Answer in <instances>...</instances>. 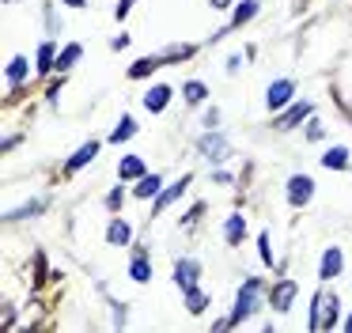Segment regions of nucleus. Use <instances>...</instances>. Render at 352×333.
<instances>
[{
	"instance_id": "obj_1",
	"label": "nucleus",
	"mask_w": 352,
	"mask_h": 333,
	"mask_svg": "<svg viewBox=\"0 0 352 333\" xmlns=\"http://www.w3.org/2000/svg\"><path fill=\"white\" fill-rule=\"evenodd\" d=\"M258 307H261V280H258V277H250V280H246L243 288H239L235 310H231V318H228V322H231V325H239V322H243L246 314H254V310H258Z\"/></svg>"
},
{
	"instance_id": "obj_2",
	"label": "nucleus",
	"mask_w": 352,
	"mask_h": 333,
	"mask_svg": "<svg viewBox=\"0 0 352 333\" xmlns=\"http://www.w3.org/2000/svg\"><path fill=\"white\" fill-rule=\"evenodd\" d=\"M197 148L205 151V159H208V163H223V159H228V140H223V136L216 133V129H212V133H205V136H201V140H197Z\"/></svg>"
},
{
	"instance_id": "obj_3",
	"label": "nucleus",
	"mask_w": 352,
	"mask_h": 333,
	"mask_svg": "<svg viewBox=\"0 0 352 333\" xmlns=\"http://www.w3.org/2000/svg\"><path fill=\"white\" fill-rule=\"evenodd\" d=\"M197 277H201V261H193V257H182V261L175 265V284L182 288V292L197 288Z\"/></svg>"
},
{
	"instance_id": "obj_4",
	"label": "nucleus",
	"mask_w": 352,
	"mask_h": 333,
	"mask_svg": "<svg viewBox=\"0 0 352 333\" xmlns=\"http://www.w3.org/2000/svg\"><path fill=\"white\" fill-rule=\"evenodd\" d=\"M311 197H314V182L307 178V174H292L288 178V201L299 208V204H307Z\"/></svg>"
},
{
	"instance_id": "obj_5",
	"label": "nucleus",
	"mask_w": 352,
	"mask_h": 333,
	"mask_svg": "<svg viewBox=\"0 0 352 333\" xmlns=\"http://www.w3.org/2000/svg\"><path fill=\"white\" fill-rule=\"evenodd\" d=\"M341 269H344V254H341V246H329L326 254H322L318 277H322V280H333V277H341Z\"/></svg>"
},
{
	"instance_id": "obj_6",
	"label": "nucleus",
	"mask_w": 352,
	"mask_h": 333,
	"mask_svg": "<svg viewBox=\"0 0 352 333\" xmlns=\"http://www.w3.org/2000/svg\"><path fill=\"white\" fill-rule=\"evenodd\" d=\"M292 91H296V83H292V80H276V83H269L265 103L273 106V110H280L284 103H292Z\"/></svg>"
},
{
	"instance_id": "obj_7",
	"label": "nucleus",
	"mask_w": 352,
	"mask_h": 333,
	"mask_svg": "<svg viewBox=\"0 0 352 333\" xmlns=\"http://www.w3.org/2000/svg\"><path fill=\"white\" fill-rule=\"evenodd\" d=\"M303 118H311V103H296V106H288V110L276 118V129H296Z\"/></svg>"
},
{
	"instance_id": "obj_8",
	"label": "nucleus",
	"mask_w": 352,
	"mask_h": 333,
	"mask_svg": "<svg viewBox=\"0 0 352 333\" xmlns=\"http://www.w3.org/2000/svg\"><path fill=\"white\" fill-rule=\"evenodd\" d=\"M95 155H99V140H87L84 148H80L76 155H72L69 163H65V171H69V174H72V171H80V166H87V163H91Z\"/></svg>"
},
{
	"instance_id": "obj_9",
	"label": "nucleus",
	"mask_w": 352,
	"mask_h": 333,
	"mask_svg": "<svg viewBox=\"0 0 352 333\" xmlns=\"http://www.w3.org/2000/svg\"><path fill=\"white\" fill-rule=\"evenodd\" d=\"M186 186H190V178H182V182H175V186H167V189H163V193L155 197V216H160V212L167 208V204H175L178 197L186 193Z\"/></svg>"
},
{
	"instance_id": "obj_10",
	"label": "nucleus",
	"mask_w": 352,
	"mask_h": 333,
	"mask_svg": "<svg viewBox=\"0 0 352 333\" xmlns=\"http://www.w3.org/2000/svg\"><path fill=\"white\" fill-rule=\"evenodd\" d=\"M167 103H170V87H167V83H160V87H152V91L144 95V106H148L152 114L167 110Z\"/></svg>"
},
{
	"instance_id": "obj_11",
	"label": "nucleus",
	"mask_w": 352,
	"mask_h": 333,
	"mask_svg": "<svg viewBox=\"0 0 352 333\" xmlns=\"http://www.w3.org/2000/svg\"><path fill=\"white\" fill-rule=\"evenodd\" d=\"M292 299H296V284H292V280H284V284H276L273 288V310H288L292 307Z\"/></svg>"
},
{
	"instance_id": "obj_12",
	"label": "nucleus",
	"mask_w": 352,
	"mask_h": 333,
	"mask_svg": "<svg viewBox=\"0 0 352 333\" xmlns=\"http://www.w3.org/2000/svg\"><path fill=\"white\" fill-rule=\"evenodd\" d=\"M129 277L137 280V284H144V280L152 277V265H148V257H144V246H137V254H133V265H129Z\"/></svg>"
},
{
	"instance_id": "obj_13",
	"label": "nucleus",
	"mask_w": 352,
	"mask_h": 333,
	"mask_svg": "<svg viewBox=\"0 0 352 333\" xmlns=\"http://www.w3.org/2000/svg\"><path fill=\"white\" fill-rule=\"evenodd\" d=\"M129 239H133V227L125 224V219H114V224L107 227V242H110V246H125Z\"/></svg>"
},
{
	"instance_id": "obj_14",
	"label": "nucleus",
	"mask_w": 352,
	"mask_h": 333,
	"mask_svg": "<svg viewBox=\"0 0 352 333\" xmlns=\"http://www.w3.org/2000/svg\"><path fill=\"white\" fill-rule=\"evenodd\" d=\"M160 65H167V61H163V53H160V57H140L137 65H129V76H133V80H140V76L155 72Z\"/></svg>"
},
{
	"instance_id": "obj_15",
	"label": "nucleus",
	"mask_w": 352,
	"mask_h": 333,
	"mask_svg": "<svg viewBox=\"0 0 352 333\" xmlns=\"http://www.w3.org/2000/svg\"><path fill=\"white\" fill-rule=\"evenodd\" d=\"M337 307H341V299L322 295V330H333V325H337Z\"/></svg>"
},
{
	"instance_id": "obj_16",
	"label": "nucleus",
	"mask_w": 352,
	"mask_h": 333,
	"mask_svg": "<svg viewBox=\"0 0 352 333\" xmlns=\"http://www.w3.org/2000/svg\"><path fill=\"white\" fill-rule=\"evenodd\" d=\"M322 166H329V171H344V166H349V148H329L326 155H322Z\"/></svg>"
},
{
	"instance_id": "obj_17",
	"label": "nucleus",
	"mask_w": 352,
	"mask_h": 333,
	"mask_svg": "<svg viewBox=\"0 0 352 333\" xmlns=\"http://www.w3.org/2000/svg\"><path fill=\"white\" fill-rule=\"evenodd\" d=\"M118 174H122V178H144V163H140L137 155H125L122 163H118Z\"/></svg>"
},
{
	"instance_id": "obj_18",
	"label": "nucleus",
	"mask_w": 352,
	"mask_h": 333,
	"mask_svg": "<svg viewBox=\"0 0 352 333\" xmlns=\"http://www.w3.org/2000/svg\"><path fill=\"white\" fill-rule=\"evenodd\" d=\"M160 186H163L160 174H144V178H140V186H137V197H160Z\"/></svg>"
},
{
	"instance_id": "obj_19",
	"label": "nucleus",
	"mask_w": 352,
	"mask_h": 333,
	"mask_svg": "<svg viewBox=\"0 0 352 333\" xmlns=\"http://www.w3.org/2000/svg\"><path fill=\"white\" fill-rule=\"evenodd\" d=\"M186 307H190V314H201V310L208 307V295L201 292V288H190V292H186Z\"/></svg>"
},
{
	"instance_id": "obj_20",
	"label": "nucleus",
	"mask_w": 352,
	"mask_h": 333,
	"mask_svg": "<svg viewBox=\"0 0 352 333\" xmlns=\"http://www.w3.org/2000/svg\"><path fill=\"white\" fill-rule=\"evenodd\" d=\"M80 53H84V50H80V45L72 42L69 50H61V53H57V68H61V72H69V68H72V65H76V61H80Z\"/></svg>"
},
{
	"instance_id": "obj_21",
	"label": "nucleus",
	"mask_w": 352,
	"mask_h": 333,
	"mask_svg": "<svg viewBox=\"0 0 352 333\" xmlns=\"http://www.w3.org/2000/svg\"><path fill=\"white\" fill-rule=\"evenodd\" d=\"M254 15H258V0H243L239 12H235V19H231V27H243V23L254 19Z\"/></svg>"
},
{
	"instance_id": "obj_22",
	"label": "nucleus",
	"mask_w": 352,
	"mask_h": 333,
	"mask_svg": "<svg viewBox=\"0 0 352 333\" xmlns=\"http://www.w3.org/2000/svg\"><path fill=\"white\" fill-rule=\"evenodd\" d=\"M129 136H137V121H133V118H122V121H118V129H114V136H110V140H114V144H122V140H129Z\"/></svg>"
},
{
	"instance_id": "obj_23",
	"label": "nucleus",
	"mask_w": 352,
	"mask_h": 333,
	"mask_svg": "<svg viewBox=\"0 0 352 333\" xmlns=\"http://www.w3.org/2000/svg\"><path fill=\"white\" fill-rule=\"evenodd\" d=\"M54 61H57L54 45H50V42H42V45H38V72H50V68H57Z\"/></svg>"
},
{
	"instance_id": "obj_24",
	"label": "nucleus",
	"mask_w": 352,
	"mask_h": 333,
	"mask_svg": "<svg viewBox=\"0 0 352 333\" xmlns=\"http://www.w3.org/2000/svg\"><path fill=\"white\" fill-rule=\"evenodd\" d=\"M223 231H228V242H231V246H235V242L243 239V231H246V219H243V216H231Z\"/></svg>"
},
{
	"instance_id": "obj_25",
	"label": "nucleus",
	"mask_w": 352,
	"mask_h": 333,
	"mask_svg": "<svg viewBox=\"0 0 352 333\" xmlns=\"http://www.w3.org/2000/svg\"><path fill=\"white\" fill-rule=\"evenodd\" d=\"M42 208H46V201H27L23 208H12L8 219H27V216H34V212H42Z\"/></svg>"
},
{
	"instance_id": "obj_26",
	"label": "nucleus",
	"mask_w": 352,
	"mask_h": 333,
	"mask_svg": "<svg viewBox=\"0 0 352 333\" xmlns=\"http://www.w3.org/2000/svg\"><path fill=\"white\" fill-rule=\"evenodd\" d=\"M205 95H208V91H205V83H197V80H193V83H186V103H190V106L205 103Z\"/></svg>"
},
{
	"instance_id": "obj_27",
	"label": "nucleus",
	"mask_w": 352,
	"mask_h": 333,
	"mask_svg": "<svg viewBox=\"0 0 352 333\" xmlns=\"http://www.w3.org/2000/svg\"><path fill=\"white\" fill-rule=\"evenodd\" d=\"M23 76H27V61L16 57V61L8 65V80H12V83H23Z\"/></svg>"
},
{
	"instance_id": "obj_28",
	"label": "nucleus",
	"mask_w": 352,
	"mask_h": 333,
	"mask_svg": "<svg viewBox=\"0 0 352 333\" xmlns=\"http://www.w3.org/2000/svg\"><path fill=\"white\" fill-rule=\"evenodd\" d=\"M258 250H261V261L273 265V250H269V235H258Z\"/></svg>"
},
{
	"instance_id": "obj_29",
	"label": "nucleus",
	"mask_w": 352,
	"mask_h": 333,
	"mask_svg": "<svg viewBox=\"0 0 352 333\" xmlns=\"http://www.w3.org/2000/svg\"><path fill=\"white\" fill-rule=\"evenodd\" d=\"M216 121H220V110H216V106H208V114H205V125H208V129H216Z\"/></svg>"
},
{
	"instance_id": "obj_30",
	"label": "nucleus",
	"mask_w": 352,
	"mask_h": 333,
	"mask_svg": "<svg viewBox=\"0 0 352 333\" xmlns=\"http://www.w3.org/2000/svg\"><path fill=\"white\" fill-rule=\"evenodd\" d=\"M107 204H110V208H118V204H122V189H114V193L107 197Z\"/></svg>"
},
{
	"instance_id": "obj_31",
	"label": "nucleus",
	"mask_w": 352,
	"mask_h": 333,
	"mask_svg": "<svg viewBox=\"0 0 352 333\" xmlns=\"http://www.w3.org/2000/svg\"><path fill=\"white\" fill-rule=\"evenodd\" d=\"M129 8H133V0H122V4H118V19H125V15H129Z\"/></svg>"
},
{
	"instance_id": "obj_32",
	"label": "nucleus",
	"mask_w": 352,
	"mask_h": 333,
	"mask_svg": "<svg viewBox=\"0 0 352 333\" xmlns=\"http://www.w3.org/2000/svg\"><path fill=\"white\" fill-rule=\"evenodd\" d=\"M307 136H311V140H322V125H307Z\"/></svg>"
},
{
	"instance_id": "obj_33",
	"label": "nucleus",
	"mask_w": 352,
	"mask_h": 333,
	"mask_svg": "<svg viewBox=\"0 0 352 333\" xmlns=\"http://www.w3.org/2000/svg\"><path fill=\"white\" fill-rule=\"evenodd\" d=\"M65 4H69V8H84L87 0H65Z\"/></svg>"
},
{
	"instance_id": "obj_34",
	"label": "nucleus",
	"mask_w": 352,
	"mask_h": 333,
	"mask_svg": "<svg viewBox=\"0 0 352 333\" xmlns=\"http://www.w3.org/2000/svg\"><path fill=\"white\" fill-rule=\"evenodd\" d=\"M212 8H228V0H212Z\"/></svg>"
},
{
	"instance_id": "obj_35",
	"label": "nucleus",
	"mask_w": 352,
	"mask_h": 333,
	"mask_svg": "<svg viewBox=\"0 0 352 333\" xmlns=\"http://www.w3.org/2000/svg\"><path fill=\"white\" fill-rule=\"evenodd\" d=\"M344 330H349V333H352V314H349V322H344Z\"/></svg>"
}]
</instances>
